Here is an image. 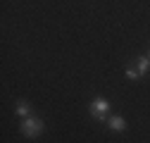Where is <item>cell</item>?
Returning a JSON list of instances; mask_svg holds the SVG:
<instances>
[{
	"instance_id": "5b68a950",
	"label": "cell",
	"mask_w": 150,
	"mask_h": 143,
	"mask_svg": "<svg viewBox=\"0 0 150 143\" xmlns=\"http://www.w3.org/2000/svg\"><path fill=\"white\" fill-rule=\"evenodd\" d=\"M136 69L141 72V76L143 74H148V69H150V60H148V55H141V57H136Z\"/></svg>"
},
{
	"instance_id": "8992f818",
	"label": "cell",
	"mask_w": 150,
	"mask_h": 143,
	"mask_svg": "<svg viewBox=\"0 0 150 143\" xmlns=\"http://www.w3.org/2000/svg\"><path fill=\"white\" fill-rule=\"evenodd\" d=\"M124 74H126V79H131V81H136V79H141V72L136 69V64H126V69H124Z\"/></svg>"
},
{
	"instance_id": "52a82bcc",
	"label": "cell",
	"mask_w": 150,
	"mask_h": 143,
	"mask_svg": "<svg viewBox=\"0 0 150 143\" xmlns=\"http://www.w3.org/2000/svg\"><path fill=\"white\" fill-rule=\"evenodd\" d=\"M148 60H150V52H148Z\"/></svg>"
},
{
	"instance_id": "6da1fadb",
	"label": "cell",
	"mask_w": 150,
	"mask_h": 143,
	"mask_svg": "<svg viewBox=\"0 0 150 143\" xmlns=\"http://www.w3.org/2000/svg\"><path fill=\"white\" fill-rule=\"evenodd\" d=\"M43 129H45V124H43V119H38V117H26V119L22 122V134H24L26 138H38V136L43 134Z\"/></svg>"
},
{
	"instance_id": "7a4b0ae2",
	"label": "cell",
	"mask_w": 150,
	"mask_h": 143,
	"mask_svg": "<svg viewBox=\"0 0 150 143\" xmlns=\"http://www.w3.org/2000/svg\"><path fill=\"white\" fill-rule=\"evenodd\" d=\"M88 110H91V115L96 117V119H107V112H110V100H107V98H96V100H91Z\"/></svg>"
},
{
	"instance_id": "3957f363",
	"label": "cell",
	"mask_w": 150,
	"mask_h": 143,
	"mask_svg": "<svg viewBox=\"0 0 150 143\" xmlns=\"http://www.w3.org/2000/svg\"><path fill=\"white\" fill-rule=\"evenodd\" d=\"M107 129H112L115 134H122L126 129V119L122 115H115V117H107Z\"/></svg>"
},
{
	"instance_id": "277c9868",
	"label": "cell",
	"mask_w": 150,
	"mask_h": 143,
	"mask_svg": "<svg viewBox=\"0 0 150 143\" xmlns=\"http://www.w3.org/2000/svg\"><path fill=\"white\" fill-rule=\"evenodd\" d=\"M14 115L29 117V115H31V105H29V100H17V103H14Z\"/></svg>"
}]
</instances>
